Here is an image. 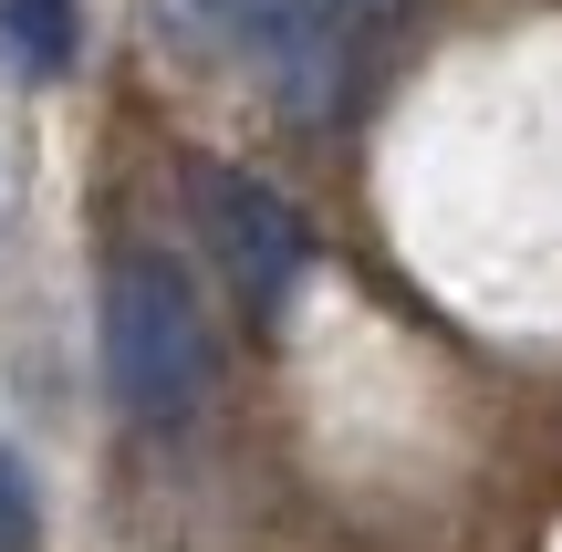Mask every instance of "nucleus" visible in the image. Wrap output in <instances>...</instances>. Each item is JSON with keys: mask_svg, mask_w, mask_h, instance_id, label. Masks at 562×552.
<instances>
[{"mask_svg": "<svg viewBox=\"0 0 562 552\" xmlns=\"http://www.w3.org/2000/svg\"><path fill=\"white\" fill-rule=\"evenodd\" d=\"M32 532H42V511H32V470L0 449V552H32Z\"/></svg>", "mask_w": 562, "mask_h": 552, "instance_id": "39448f33", "label": "nucleus"}, {"mask_svg": "<svg viewBox=\"0 0 562 552\" xmlns=\"http://www.w3.org/2000/svg\"><path fill=\"white\" fill-rule=\"evenodd\" d=\"M157 21L188 42V53H229L261 63V74H292V63H323V0H157Z\"/></svg>", "mask_w": 562, "mask_h": 552, "instance_id": "7ed1b4c3", "label": "nucleus"}, {"mask_svg": "<svg viewBox=\"0 0 562 552\" xmlns=\"http://www.w3.org/2000/svg\"><path fill=\"white\" fill-rule=\"evenodd\" d=\"M199 209H209V250H220L229 292H240V303L271 324V313L292 303L302 261H313V229H302V209L281 199L271 178H240V167H209V178H199Z\"/></svg>", "mask_w": 562, "mask_h": 552, "instance_id": "f03ea898", "label": "nucleus"}, {"mask_svg": "<svg viewBox=\"0 0 562 552\" xmlns=\"http://www.w3.org/2000/svg\"><path fill=\"white\" fill-rule=\"evenodd\" d=\"M0 53H11V74H32V83L74 74V53H83L74 0H0Z\"/></svg>", "mask_w": 562, "mask_h": 552, "instance_id": "20e7f679", "label": "nucleus"}, {"mask_svg": "<svg viewBox=\"0 0 562 552\" xmlns=\"http://www.w3.org/2000/svg\"><path fill=\"white\" fill-rule=\"evenodd\" d=\"M104 386L125 417H188L209 396V313L167 250H125L104 271Z\"/></svg>", "mask_w": 562, "mask_h": 552, "instance_id": "f257e3e1", "label": "nucleus"}, {"mask_svg": "<svg viewBox=\"0 0 562 552\" xmlns=\"http://www.w3.org/2000/svg\"><path fill=\"white\" fill-rule=\"evenodd\" d=\"M323 11H385V0H323Z\"/></svg>", "mask_w": 562, "mask_h": 552, "instance_id": "423d86ee", "label": "nucleus"}]
</instances>
